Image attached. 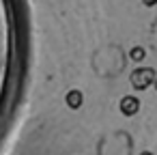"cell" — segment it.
<instances>
[{
	"instance_id": "1",
	"label": "cell",
	"mask_w": 157,
	"mask_h": 155,
	"mask_svg": "<svg viewBox=\"0 0 157 155\" xmlns=\"http://www.w3.org/2000/svg\"><path fill=\"white\" fill-rule=\"evenodd\" d=\"M155 80H157V73L151 67H140L129 76V82L136 91H146L151 84H155Z\"/></svg>"
},
{
	"instance_id": "2",
	"label": "cell",
	"mask_w": 157,
	"mask_h": 155,
	"mask_svg": "<svg viewBox=\"0 0 157 155\" xmlns=\"http://www.w3.org/2000/svg\"><path fill=\"white\" fill-rule=\"evenodd\" d=\"M118 108H121V112H123L125 116H133V114L140 110V99L133 97V95H125V97L121 99Z\"/></svg>"
},
{
	"instance_id": "3",
	"label": "cell",
	"mask_w": 157,
	"mask_h": 155,
	"mask_svg": "<svg viewBox=\"0 0 157 155\" xmlns=\"http://www.w3.org/2000/svg\"><path fill=\"white\" fill-rule=\"evenodd\" d=\"M65 101H67V106H69L71 110H80L82 103H84V93H82L80 88H71V91L65 95Z\"/></svg>"
},
{
	"instance_id": "4",
	"label": "cell",
	"mask_w": 157,
	"mask_h": 155,
	"mask_svg": "<svg viewBox=\"0 0 157 155\" xmlns=\"http://www.w3.org/2000/svg\"><path fill=\"white\" fill-rule=\"evenodd\" d=\"M144 56H146V52H144V48H140V45H136V48L129 50V58H131L133 63H142Z\"/></svg>"
},
{
	"instance_id": "5",
	"label": "cell",
	"mask_w": 157,
	"mask_h": 155,
	"mask_svg": "<svg viewBox=\"0 0 157 155\" xmlns=\"http://www.w3.org/2000/svg\"><path fill=\"white\" fill-rule=\"evenodd\" d=\"M142 5H144V7H155L157 0H142Z\"/></svg>"
},
{
	"instance_id": "6",
	"label": "cell",
	"mask_w": 157,
	"mask_h": 155,
	"mask_svg": "<svg viewBox=\"0 0 157 155\" xmlns=\"http://www.w3.org/2000/svg\"><path fill=\"white\" fill-rule=\"evenodd\" d=\"M155 88H157V80H155Z\"/></svg>"
}]
</instances>
